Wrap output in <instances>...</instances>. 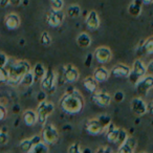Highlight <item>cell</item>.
Segmentation results:
<instances>
[{
    "label": "cell",
    "mask_w": 153,
    "mask_h": 153,
    "mask_svg": "<svg viewBox=\"0 0 153 153\" xmlns=\"http://www.w3.org/2000/svg\"><path fill=\"white\" fill-rule=\"evenodd\" d=\"M60 107L68 114H76L84 107L83 96L74 88H69L60 100Z\"/></svg>",
    "instance_id": "6da1fadb"
},
{
    "label": "cell",
    "mask_w": 153,
    "mask_h": 153,
    "mask_svg": "<svg viewBox=\"0 0 153 153\" xmlns=\"http://www.w3.org/2000/svg\"><path fill=\"white\" fill-rule=\"evenodd\" d=\"M30 65L27 61H17L11 65L9 68H7V84L10 85H18L21 81V79L23 78V76L25 74H27L28 71H30Z\"/></svg>",
    "instance_id": "7a4b0ae2"
},
{
    "label": "cell",
    "mask_w": 153,
    "mask_h": 153,
    "mask_svg": "<svg viewBox=\"0 0 153 153\" xmlns=\"http://www.w3.org/2000/svg\"><path fill=\"white\" fill-rule=\"evenodd\" d=\"M105 131H106L107 140L109 143H112V144L121 145L128 137V134L126 132V130L121 129V128H117L112 123H109V125L106 127Z\"/></svg>",
    "instance_id": "3957f363"
},
{
    "label": "cell",
    "mask_w": 153,
    "mask_h": 153,
    "mask_svg": "<svg viewBox=\"0 0 153 153\" xmlns=\"http://www.w3.org/2000/svg\"><path fill=\"white\" fill-rule=\"evenodd\" d=\"M59 131L51 123H45L43 125L42 132H41V138L42 142L46 145H53L59 140Z\"/></svg>",
    "instance_id": "277c9868"
},
{
    "label": "cell",
    "mask_w": 153,
    "mask_h": 153,
    "mask_svg": "<svg viewBox=\"0 0 153 153\" xmlns=\"http://www.w3.org/2000/svg\"><path fill=\"white\" fill-rule=\"evenodd\" d=\"M55 110V106L53 103L47 102V101H42L37 107V119H38V123L41 125H44L47 122L48 117Z\"/></svg>",
    "instance_id": "5b68a950"
},
{
    "label": "cell",
    "mask_w": 153,
    "mask_h": 153,
    "mask_svg": "<svg viewBox=\"0 0 153 153\" xmlns=\"http://www.w3.org/2000/svg\"><path fill=\"white\" fill-rule=\"evenodd\" d=\"M146 74H147L146 66H145V64L143 63L142 60L137 59L134 61L133 65H132V68H131V71H130L128 78H129V81L131 82L132 84L135 85L140 78L146 76Z\"/></svg>",
    "instance_id": "8992f818"
},
{
    "label": "cell",
    "mask_w": 153,
    "mask_h": 153,
    "mask_svg": "<svg viewBox=\"0 0 153 153\" xmlns=\"http://www.w3.org/2000/svg\"><path fill=\"white\" fill-rule=\"evenodd\" d=\"M85 129L87 133L91 134V135H99L105 131L106 126L99 117H97V119H92L86 123Z\"/></svg>",
    "instance_id": "52a82bcc"
},
{
    "label": "cell",
    "mask_w": 153,
    "mask_h": 153,
    "mask_svg": "<svg viewBox=\"0 0 153 153\" xmlns=\"http://www.w3.org/2000/svg\"><path fill=\"white\" fill-rule=\"evenodd\" d=\"M136 91L140 94H146L153 88V76L148 74V76H144L138 80V82L135 84Z\"/></svg>",
    "instance_id": "ba28073f"
},
{
    "label": "cell",
    "mask_w": 153,
    "mask_h": 153,
    "mask_svg": "<svg viewBox=\"0 0 153 153\" xmlns=\"http://www.w3.org/2000/svg\"><path fill=\"white\" fill-rule=\"evenodd\" d=\"M56 74L51 69L46 70L44 76L41 79V88L46 92H51L55 90Z\"/></svg>",
    "instance_id": "9c48e42d"
},
{
    "label": "cell",
    "mask_w": 153,
    "mask_h": 153,
    "mask_svg": "<svg viewBox=\"0 0 153 153\" xmlns=\"http://www.w3.org/2000/svg\"><path fill=\"white\" fill-rule=\"evenodd\" d=\"M92 102L100 107H107L110 105L112 97L106 91H96L92 94Z\"/></svg>",
    "instance_id": "30bf717a"
},
{
    "label": "cell",
    "mask_w": 153,
    "mask_h": 153,
    "mask_svg": "<svg viewBox=\"0 0 153 153\" xmlns=\"http://www.w3.org/2000/svg\"><path fill=\"white\" fill-rule=\"evenodd\" d=\"M130 107H131L132 112L137 117H143L148 111V106L142 98L132 99L131 103H130Z\"/></svg>",
    "instance_id": "8fae6325"
},
{
    "label": "cell",
    "mask_w": 153,
    "mask_h": 153,
    "mask_svg": "<svg viewBox=\"0 0 153 153\" xmlns=\"http://www.w3.org/2000/svg\"><path fill=\"white\" fill-rule=\"evenodd\" d=\"M63 20H64V13L62 10L57 11V10L51 9V11L48 12V14H47L46 21H47V23L51 26H53V27H58V26H60V24L63 22Z\"/></svg>",
    "instance_id": "7c38bea8"
},
{
    "label": "cell",
    "mask_w": 153,
    "mask_h": 153,
    "mask_svg": "<svg viewBox=\"0 0 153 153\" xmlns=\"http://www.w3.org/2000/svg\"><path fill=\"white\" fill-rule=\"evenodd\" d=\"M63 76L67 83H74L78 81L80 76L79 70L72 64H67L63 67Z\"/></svg>",
    "instance_id": "4fadbf2b"
},
{
    "label": "cell",
    "mask_w": 153,
    "mask_h": 153,
    "mask_svg": "<svg viewBox=\"0 0 153 153\" xmlns=\"http://www.w3.org/2000/svg\"><path fill=\"white\" fill-rule=\"evenodd\" d=\"M94 57H96L97 61L99 63H108L109 61L112 58V53H111L110 48L107 46H100L96 49V53H94Z\"/></svg>",
    "instance_id": "5bb4252c"
},
{
    "label": "cell",
    "mask_w": 153,
    "mask_h": 153,
    "mask_svg": "<svg viewBox=\"0 0 153 153\" xmlns=\"http://www.w3.org/2000/svg\"><path fill=\"white\" fill-rule=\"evenodd\" d=\"M40 142H42V138H41V136L35 135V136H33V137H30V138H25V140H21V142H20V144H19V148L23 153H30V151H32L33 147H34L35 145L38 144V143H40Z\"/></svg>",
    "instance_id": "9a60e30c"
},
{
    "label": "cell",
    "mask_w": 153,
    "mask_h": 153,
    "mask_svg": "<svg viewBox=\"0 0 153 153\" xmlns=\"http://www.w3.org/2000/svg\"><path fill=\"white\" fill-rule=\"evenodd\" d=\"M135 146H136V140L133 137L128 136L125 142L120 145L117 153H134Z\"/></svg>",
    "instance_id": "2e32d148"
},
{
    "label": "cell",
    "mask_w": 153,
    "mask_h": 153,
    "mask_svg": "<svg viewBox=\"0 0 153 153\" xmlns=\"http://www.w3.org/2000/svg\"><path fill=\"white\" fill-rule=\"evenodd\" d=\"M131 68L125 64H117L111 70V74L115 78H128Z\"/></svg>",
    "instance_id": "e0dca14e"
},
{
    "label": "cell",
    "mask_w": 153,
    "mask_h": 153,
    "mask_svg": "<svg viewBox=\"0 0 153 153\" xmlns=\"http://www.w3.org/2000/svg\"><path fill=\"white\" fill-rule=\"evenodd\" d=\"M86 24L90 30H97L100 26V18L96 11H90L86 17Z\"/></svg>",
    "instance_id": "ac0fdd59"
},
{
    "label": "cell",
    "mask_w": 153,
    "mask_h": 153,
    "mask_svg": "<svg viewBox=\"0 0 153 153\" xmlns=\"http://www.w3.org/2000/svg\"><path fill=\"white\" fill-rule=\"evenodd\" d=\"M5 26H7L9 30H16V28L19 27L20 25V18L17 14H9V15L5 17Z\"/></svg>",
    "instance_id": "d6986e66"
},
{
    "label": "cell",
    "mask_w": 153,
    "mask_h": 153,
    "mask_svg": "<svg viewBox=\"0 0 153 153\" xmlns=\"http://www.w3.org/2000/svg\"><path fill=\"white\" fill-rule=\"evenodd\" d=\"M23 122L26 126H35L36 123H38V119H37V113L34 110H26L23 113Z\"/></svg>",
    "instance_id": "ffe728a7"
},
{
    "label": "cell",
    "mask_w": 153,
    "mask_h": 153,
    "mask_svg": "<svg viewBox=\"0 0 153 153\" xmlns=\"http://www.w3.org/2000/svg\"><path fill=\"white\" fill-rule=\"evenodd\" d=\"M83 86L85 89L90 94H94L98 90V81L94 79V76H87L83 81Z\"/></svg>",
    "instance_id": "44dd1931"
},
{
    "label": "cell",
    "mask_w": 153,
    "mask_h": 153,
    "mask_svg": "<svg viewBox=\"0 0 153 153\" xmlns=\"http://www.w3.org/2000/svg\"><path fill=\"white\" fill-rule=\"evenodd\" d=\"M142 0H134L133 2L128 7V13L132 17H137L142 13Z\"/></svg>",
    "instance_id": "7402d4cb"
},
{
    "label": "cell",
    "mask_w": 153,
    "mask_h": 153,
    "mask_svg": "<svg viewBox=\"0 0 153 153\" xmlns=\"http://www.w3.org/2000/svg\"><path fill=\"white\" fill-rule=\"evenodd\" d=\"M109 71L105 67H98L94 72V78L98 82H105L109 78Z\"/></svg>",
    "instance_id": "603a6c76"
},
{
    "label": "cell",
    "mask_w": 153,
    "mask_h": 153,
    "mask_svg": "<svg viewBox=\"0 0 153 153\" xmlns=\"http://www.w3.org/2000/svg\"><path fill=\"white\" fill-rule=\"evenodd\" d=\"M76 44L82 48H87L91 45V38L86 33H81L76 38Z\"/></svg>",
    "instance_id": "cb8c5ba5"
},
{
    "label": "cell",
    "mask_w": 153,
    "mask_h": 153,
    "mask_svg": "<svg viewBox=\"0 0 153 153\" xmlns=\"http://www.w3.org/2000/svg\"><path fill=\"white\" fill-rule=\"evenodd\" d=\"M32 71L35 76V81H37V80H41L44 76L45 72H46V68L44 67V65L42 63H37L34 66Z\"/></svg>",
    "instance_id": "d4e9b609"
},
{
    "label": "cell",
    "mask_w": 153,
    "mask_h": 153,
    "mask_svg": "<svg viewBox=\"0 0 153 153\" xmlns=\"http://www.w3.org/2000/svg\"><path fill=\"white\" fill-rule=\"evenodd\" d=\"M34 82H35V76H34V74H33V71L30 70L27 74H24L19 84L22 86H25V87H30V86H32L33 84H34Z\"/></svg>",
    "instance_id": "484cf974"
},
{
    "label": "cell",
    "mask_w": 153,
    "mask_h": 153,
    "mask_svg": "<svg viewBox=\"0 0 153 153\" xmlns=\"http://www.w3.org/2000/svg\"><path fill=\"white\" fill-rule=\"evenodd\" d=\"M30 153H48V145H46L43 142L38 143L33 147L32 151Z\"/></svg>",
    "instance_id": "4316f807"
},
{
    "label": "cell",
    "mask_w": 153,
    "mask_h": 153,
    "mask_svg": "<svg viewBox=\"0 0 153 153\" xmlns=\"http://www.w3.org/2000/svg\"><path fill=\"white\" fill-rule=\"evenodd\" d=\"M80 14H81V7L76 4H72L70 7H68L67 9V15L70 18H76L79 17Z\"/></svg>",
    "instance_id": "83f0119b"
},
{
    "label": "cell",
    "mask_w": 153,
    "mask_h": 153,
    "mask_svg": "<svg viewBox=\"0 0 153 153\" xmlns=\"http://www.w3.org/2000/svg\"><path fill=\"white\" fill-rule=\"evenodd\" d=\"M143 49L147 55H153V37H150L145 41Z\"/></svg>",
    "instance_id": "f1b7e54d"
},
{
    "label": "cell",
    "mask_w": 153,
    "mask_h": 153,
    "mask_svg": "<svg viewBox=\"0 0 153 153\" xmlns=\"http://www.w3.org/2000/svg\"><path fill=\"white\" fill-rule=\"evenodd\" d=\"M40 41L42 43L43 46H49L51 44V37L49 36V34L47 32H43L42 35H41V38H40Z\"/></svg>",
    "instance_id": "f546056e"
},
{
    "label": "cell",
    "mask_w": 153,
    "mask_h": 153,
    "mask_svg": "<svg viewBox=\"0 0 153 153\" xmlns=\"http://www.w3.org/2000/svg\"><path fill=\"white\" fill-rule=\"evenodd\" d=\"M67 153H82L81 146L79 143H72L69 147H68Z\"/></svg>",
    "instance_id": "4dcf8cb0"
},
{
    "label": "cell",
    "mask_w": 153,
    "mask_h": 153,
    "mask_svg": "<svg viewBox=\"0 0 153 153\" xmlns=\"http://www.w3.org/2000/svg\"><path fill=\"white\" fill-rule=\"evenodd\" d=\"M7 82V68L0 67V85Z\"/></svg>",
    "instance_id": "1f68e13d"
},
{
    "label": "cell",
    "mask_w": 153,
    "mask_h": 153,
    "mask_svg": "<svg viewBox=\"0 0 153 153\" xmlns=\"http://www.w3.org/2000/svg\"><path fill=\"white\" fill-rule=\"evenodd\" d=\"M51 9L57 10V11L62 10L63 9V0H56V1H53V2H51Z\"/></svg>",
    "instance_id": "d6a6232c"
},
{
    "label": "cell",
    "mask_w": 153,
    "mask_h": 153,
    "mask_svg": "<svg viewBox=\"0 0 153 153\" xmlns=\"http://www.w3.org/2000/svg\"><path fill=\"white\" fill-rule=\"evenodd\" d=\"M7 62H9V58L7 57V55L0 53V67L1 68L7 67Z\"/></svg>",
    "instance_id": "836d02e7"
},
{
    "label": "cell",
    "mask_w": 153,
    "mask_h": 153,
    "mask_svg": "<svg viewBox=\"0 0 153 153\" xmlns=\"http://www.w3.org/2000/svg\"><path fill=\"white\" fill-rule=\"evenodd\" d=\"M9 142V135L7 132L0 130V145H5Z\"/></svg>",
    "instance_id": "e575fe53"
},
{
    "label": "cell",
    "mask_w": 153,
    "mask_h": 153,
    "mask_svg": "<svg viewBox=\"0 0 153 153\" xmlns=\"http://www.w3.org/2000/svg\"><path fill=\"white\" fill-rule=\"evenodd\" d=\"M7 115V108H5L3 105L0 104V122H2L3 120H5Z\"/></svg>",
    "instance_id": "d590c367"
},
{
    "label": "cell",
    "mask_w": 153,
    "mask_h": 153,
    "mask_svg": "<svg viewBox=\"0 0 153 153\" xmlns=\"http://www.w3.org/2000/svg\"><path fill=\"white\" fill-rule=\"evenodd\" d=\"M96 153H112V151L108 146H102L96 151Z\"/></svg>",
    "instance_id": "8d00e7d4"
},
{
    "label": "cell",
    "mask_w": 153,
    "mask_h": 153,
    "mask_svg": "<svg viewBox=\"0 0 153 153\" xmlns=\"http://www.w3.org/2000/svg\"><path fill=\"white\" fill-rule=\"evenodd\" d=\"M113 99H114L117 102H122L124 100V94L122 91H117L113 96Z\"/></svg>",
    "instance_id": "74e56055"
},
{
    "label": "cell",
    "mask_w": 153,
    "mask_h": 153,
    "mask_svg": "<svg viewBox=\"0 0 153 153\" xmlns=\"http://www.w3.org/2000/svg\"><path fill=\"white\" fill-rule=\"evenodd\" d=\"M146 69H147V74L153 76V60H151V61L149 62L148 65L146 66Z\"/></svg>",
    "instance_id": "f35d334b"
},
{
    "label": "cell",
    "mask_w": 153,
    "mask_h": 153,
    "mask_svg": "<svg viewBox=\"0 0 153 153\" xmlns=\"http://www.w3.org/2000/svg\"><path fill=\"white\" fill-rule=\"evenodd\" d=\"M21 3V0H10V4L14 5V7H17Z\"/></svg>",
    "instance_id": "ab89813d"
},
{
    "label": "cell",
    "mask_w": 153,
    "mask_h": 153,
    "mask_svg": "<svg viewBox=\"0 0 153 153\" xmlns=\"http://www.w3.org/2000/svg\"><path fill=\"white\" fill-rule=\"evenodd\" d=\"M143 4H146V5H149L151 3H153V0H142Z\"/></svg>",
    "instance_id": "60d3db41"
},
{
    "label": "cell",
    "mask_w": 153,
    "mask_h": 153,
    "mask_svg": "<svg viewBox=\"0 0 153 153\" xmlns=\"http://www.w3.org/2000/svg\"><path fill=\"white\" fill-rule=\"evenodd\" d=\"M53 1H56V0H51V2H53Z\"/></svg>",
    "instance_id": "b9f144b4"
},
{
    "label": "cell",
    "mask_w": 153,
    "mask_h": 153,
    "mask_svg": "<svg viewBox=\"0 0 153 153\" xmlns=\"http://www.w3.org/2000/svg\"><path fill=\"white\" fill-rule=\"evenodd\" d=\"M140 153H147V152H140Z\"/></svg>",
    "instance_id": "7bdbcfd3"
},
{
    "label": "cell",
    "mask_w": 153,
    "mask_h": 153,
    "mask_svg": "<svg viewBox=\"0 0 153 153\" xmlns=\"http://www.w3.org/2000/svg\"><path fill=\"white\" fill-rule=\"evenodd\" d=\"M152 105H153V101H152Z\"/></svg>",
    "instance_id": "ee69618b"
}]
</instances>
